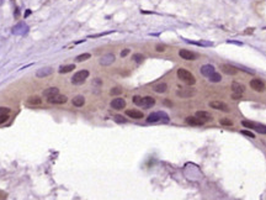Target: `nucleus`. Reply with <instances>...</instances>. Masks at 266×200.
<instances>
[{
	"label": "nucleus",
	"mask_w": 266,
	"mask_h": 200,
	"mask_svg": "<svg viewBox=\"0 0 266 200\" xmlns=\"http://www.w3.org/2000/svg\"><path fill=\"white\" fill-rule=\"evenodd\" d=\"M8 119H9V114H5V115H0V125H2V124H4V122H6V121H8Z\"/></svg>",
	"instance_id": "obj_36"
},
{
	"label": "nucleus",
	"mask_w": 266,
	"mask_h": 200,
	"mask_svg": "<svg viewBox=\"0 0 266 200\" xmlns=\"http://www.w3.org/2000/svg\"><path fill=\"white\" fill-rule=\"evenodd\" d=\"M121 93H122V88H120V86H115V88H112L110 90L111 95H120Z\"/></svg>",
	"instance_id": "obj_30"
},
{
	"label": "nucleus",
	"mask_w": 266,
	"mask_h": 200,
	"mask_svg": "<svg viewBox=\"0 0 266 200\" xmlns=\"http://www.w3.org/2000/svg\"><path fill=\"white\" fill-rule=\"evenodd\" d=\"M111 107L115 109V110H122L126 107V100L122 98H115L111 101Z\"/></svg>",
	"instance_id": "obj_10"
},
{
	"label": "nucleus",
	"mask_w": 266,
	"mask_h": 200,
	"mask_svg": "<svg viewBox=\"0 0 266 200\" xmlns=\"http://www.w3.org/2000/svg\"><path fill=\"white\" fill-rule=\"evenodd\" d=\"M210 107L214 109V110H219V111H223V113H229L231 109L228 106L224 101H221V100H212L210 103Z\"/></svg>",
	"instance_id": "obj_3"
},
{
	"label": "nucleus",
	"mask_w": 266,
	"mask_h": 200,
	"mask_svg": "<svg viewBox=\"0 0 266 200\" xmlns=\"http://www.w3.org/2000/svg\"><path fill=\"white\" fill-rule=\"evenodd\" d=\"M185 122L188 124V125H191V126H202V125L206 124L204 121H202L197 116H188V117L185 119Z\"/></svg>",
	"instance_id": "obj_13"
},
{
	"label": "nucleus",
	"mask_w": 266,
	"mask_h": 200,
	"mask_svg": "<svg viewBox=\"0 0 266 200\" xmlns=\"http://www.w3.org/2000/svg\"><path fill=\"white\" fill-rule=\"evenodd\" d=\"M208 79H210V82H212V83H218V82H221L222 80V76L219 74V73H212L210 77H208Z\"/></svg>",
	"instance_id": "obj_25"
},
{
	"label": "nucleus",
	"mask_w": 266,
	"mask_h": 200,
	"mask_svg": "<svg viewBox=\"0 0 266 200\" xmlns=\"http://www.w3.org/2000/svg\"><path fill=\"white\" fill-rule=\"evenodd\" d=\"M115 59L116 58L112 53H107V54H105V56H102L100 58V64L104 66V67H107V66H110V64H112L113 62H115Z\"/></svg>",
	"instance_id": "obj_11"
},
{
	"label": "nucleus",
	"mask_w": 266,
	"mask_h": 200,
	"mask_svg": "<svg viewBox=\"0 0 266 200\" xmlns=\"http://www.w3.org/2000/svg\"><path fill=\"white\" fill-rule=\"evenodd\" d=\"M113 120H115L117 124H126V122H127V119H126V117H123V116H121V115H116V116H113Z\"/></svg>",
	"instance_id": "obj_31"
},
{
	"label": "nucleus",
	"mask_w": 266,
	"mask_h": 200,
	"mask_svg": "<svg viewBox=\"0 0 266 200\" xmlns=\"http://www.w3.org/2000/svg\"><path fill=\"white\" fill-rule=\"evenodd\" d=\"M254 130H255L256 132H259V134L266 135V125H259V124H256L255 127H254Z\"/></svg>",
	"instance_id": "obj_26"
},
{
	"label": "nucleus",
	"mask_w": 266,
	"mask_h": 200,
	"mask_svg": "<svg viewBox=\"0 0 266 200\" xmlns=\"http://www.w3.org/2000/svg\"><path fill=\"white\" fill-rule=\"evenodd\" d=\"M221 70L223 72V73L228 74V76H235L238 73V68L237 67H234L232 64H227V63L221 66Z\"/></svg>",
	"instance_id": "obj_9"
},
{
	"label": "nucleus",
	"mask_w": 266,
	"mask_h": 200,
	"mask_svg": "<svg viewBox=\"0 0 266 200\" xmlns=\"http://www.w3.org/2000/svg\"><path fill=\"white\" fill-rule=\"evenodd\" d=\"M219 124H221L222 126H233V121L229 120V119H227V117L221 119V120H219Z\"/></svg>",
	"instance_id": "obj_28"
},
{
	"label": "nucleus",
	"mask_w": 266,
	"mask_h": 200,
	"mask_svg": "<svg viewBox=\"0 0 266 200\" xmlns=\"http://www.w3.org/2000/svg\"><path fill=\"white\" fill-rule=\"evenodd\" d=\"M154 104H155L154 98H151V97H142V105L141 106H144L145 109H148L150 106H153Z\"/></svg>",
	"instance_id": "obj_18"
},
{
	"label": "nucleus",
	"mask_w": 266,
	"mask_h": 200,
	"mask_svg": "<svg viewBox=\"0 0 266 200\" xmlns=\"http://www.w3.org/2000/svg\"><path fill=\"white\" fill-rule=\"evenodd\" d=\"M153 90H154L155 93H159V94L165 93L166 90H168V84H166V83H159V84H157V85L153 86Z\"/></svg>",
	"instance_id": "obj_22"
},
{
	"label": "nucleus",
	"mask_w": 266,
	"mask_h": 200,
	"mask_svg": "<svg viewBox=\"0 0 266 200\" xmlns=\"http://www.w3.org/2000/svg\"><path fill=\"white\" fill-rule=\"evenodd\" d=\"M195 94H196V90L192 89V88H182V89H179L178 92H176V95L180 97V98H184V99L191 98V97H194Z\"/></svg>",
	"instance_id": "obj_5"
},
{
	"label": "nucleus",
	"mask_w": 266,
	"mask_h": 200,
	"mask_svg": "<svg viewBox=\"0 0 266 200\" xmlns=\"http://www.w3.org/2000/svg\"><path fill=\"white\" fill-rule=\"evenodd\" d=\"M178 78L180 80H182L184 83H186L187 85H194L196 83V78L194 77V74L191 73V72L184 69V68H180L178 70Z\"/></svg>",
	"instance_id": "obj_1"
},
{
	"label": "nucleus",
	"mask_w": 266,
	"mask_h": 200,
	"mask_svg": "<svg viewBox=\"0 0 266 200\" xmlns=\"http://www.w3.org/2000/svg\"><path fill=\"white\" fill-rule=\"evenodd\" d=\"M241 125H243L244 127H248V129H254L256 124H254V122H251V121H246V120H244V121H241Z\"/></svg>",
	"instance_id": "obj_32"
},
{
	"label": "nucleus",
	"mask_w": 266,
	"mask_h": 200,
	"mask_svg": "<svg viewBox=\"0 0 266 200\" xmlns=\"http://www.w3.org/2000/svg\"><path fill=\"white\" fill-rule=\"evenodd\" d=\"M129 52H131V49H129V48H126V49H123V51H121V57L123 58V57H126V56H128V54H129Z\"/></svg>",
	"instance_id": "obj_37"
},
{
	"label": "nucleus",
	"mask_w": 266,
	"mask_h": 200,
	"mask_svg": "<svg viewBox=\"0 0 266 200\" xmlns=\"http://www.w3.org/2000/svg\"><path fill=\"white\" fill-rule=\"evenodd\" d=\"M9 113H10L9 107H4V106L0 107V115H5V114H9Z\"/></svg>",
	"instance_id": "obj_35"
},
{
	"label": "nucleus",
	"mask_w": 266,
	"mask_h": 200,
	"mask_svg": "<svg viewBox=\"0 0 266 200\" xmlns=\"http://www.w3.org/2000/svg\"><path fill=\"white\" fill-rule=\"evenodd\" d=\"M28 105H40L41 103H42V99L40 98V97H36V95H33V97H30L28 99H27V101H26Z\"/></svg>",
	"instance_id": "obj_23"
},
{
	"label": "nucleus",
	"mask_w": 266,
	"mask_h": 200,
	"mask_svg": "<svg viewBox=\"0 0 266 200\" xmlns=\"http://www.w3.org/2000/svg\"><path fill=\"white\" fill-rule=\"evenodd\" d=\"M126 115H127L128 117H131V119H136V120H139V119H143V117H144L143 113L139 111V110H136V109H131V110H127V111H126Z\"/></svg>",
	"instance_id": "obj_14"
},
{
	"label": "nucleus",
	"mask_w": 266,
	"mask_h": 200,
	"mask_svg": "<svg viewBox=\"0 0 266 200\" xmlns=\"http://www.w3.org/2000/svg\"><path fill=\"white\" fill-rule=\"evenodd\" d=\"M89 77V70L86 69H81V70H78L73 77H71V83L73 84H81L86 80V78Z\"/></svg>",
	"instance_id": "obj_2"
},
{
	"label": "nucleus",
	"mask_w": 266,
	"mask_h": 200,
	"mask_svg": "<svg viewBox=\"0 0 266 200\" xmlns=\"http://www.w3.org/2000/svg\"><path fill=\"white\" fill-rule=\"evenodd\" d=\"M160 120H164V121H169V117L166 114L164 113H153L150 114L148 117H147V121L148 122H158Z\"/></svg>",
	"instance_id": "obj_4"
},
{
	"label": "nucleus",
	"mask_w": 266,
	"mask_h": 200,
	"mask_svg": "<svg viewBox=\"0 0 266 200\" xmlns=\"http://www.w3.org/2000/svg\"><path fill=\"white\" fill-rule=\"evenodd\" d=\"M232 90L235 94H243L245 92V86L238 82H234V83H232Z\"/></svg>",
	"instance_id": "obj_20"
},
{
	"label": "nucleus",
	"mask_w": 266,
	"mask_h": 200,
	"mask_svg": "<svg viewBox=\"0 0 266 200\" xmlns=\"http://www.w3.org/2000/svg\"><path fill=\"white\" fill-rule=\"evenodd\" d=\"M195 116H197L198 119H201V120H202V121H204V122H207V121H211V120H212L211 114H210V113H207V111H203V110L197 111Z\"/></svg>",
	"instance_id": "obj_19"
},
{
	"label": "nucleus",
	"mask_w": 266,
	"mask_h": 200,
	"mask_svg": "<svg viewBox=\"0 0 266 200\" xmlns=\"http://www.w3.org/2000/svg\"><path fill=\"white\" fill-rule=\"evenodd\" d=\"M57 94H59V89L57 86H51V88H47L46 90H43V95L47 97V98H51V97H54Z\"/></svg>",
	"instance_id": "obj_17"
},
{
	"label": "nucleus",
	"mask_w": 266,
	"mask_h": 200,
	"mask_svg": "<svg viewBox=\"0 0 266 200\" xmlns=\"http://www.w3.org/2000/svg\"><path fill=\"white\" fill-rule=\"evenodd\" d=\"M133 61H135L136 63H141V62L144 61V56L141 53H136V54H133Z\"/></svg>",
	"instance_id": "obj_29"
},
{
	"label": "nucleus",
	"mask_w": 266,
	"mask_h": 200,
	"mask_svg": "<svg viewBox=\"0 0 266 200\" xmlns=\"http://www.w3.org/2000/svg\"><path fill=\"white\" fill-rule=\"evenodd\" d=\"M90 57H91L90 53H83V54H79V56L75 58V62H84V61L89 59Z\"/></svg>",
	"instance_id": "obj_27"
},
{
	"label": "nucleus",
	"mask_w": 266,
	"mask_h": 200,
	"mask_svg": "<svg viewBox=\"0 0 266 200\" xmlns=\"http://www.w3.org/2000/svg\"><path fill=\"white\" fill-rule=\"evenodd\" d=\"M155 51H158V52H164V51H165V46H163V45H158V46L155 47Z\"/></svg>",
	"instance_id": "obj_38"
},
{
	"label": "nucleus",
	"mask_w": 266,
	"mask_h": 200,
	"mask_svg": "<svg viewBox=\"0 0 266 200\" xmlns=\"http://www.w3.org/2000/svg\"><path fill=\"white\" fill-rule=\"evenodd\" d=\"M75 68V64H67V66H62L59 68V73L64 74V73H69V72H71L73 69Z\"/></svg>",
	"instance_id": "obj_24"
},
{
	"label": "nucleus",
	"mask_w": 266,
	"mask_h": 200,
	"mask_svg": "<svg viewBox=\"0 0 266 200\" xmlns=\"http://www.w3.org/2000/svg\"><path fill=\"white\" fill-rule=\"evenodd\" d=\"M241 134H243L244 136H248V137H250V138H255V135H254L253 132L248 131V130H243V131H241Z\"/></svg>",
	"instance_id": "obj_34"
},
{
	"label": "nucleus",
	"mask_w": 266,
	"mask_h": 200,
	"mask_svg": "<svg viewBox=\"0 0 266 200\" xmlns=\"http://www.w3.org/2000/svg\"><path fill=\"white\" fill-rule=\"evenodd\" d=\"M201 73L204 77H210L212 73H214V67L212 64H204L201 67Z\"/></svg>",
	"instance_id": "obj_15"
},
{
	"label": "nucleus",
	"mask_w": 266,
	"mask_h": 200,
	"mask_svg": "<svg viewBox=\"0 0 266 200\" xmlns=\"http://www.w3.org/2000/svg\"><path fill=\"white\" fill-rule=\"evenodd\" d=\"M232 98H233L234 100L240 99V98H241V94H235V93H233V94H232Z\"/></svg>",
	"instance_id": "obj_39"
},
{
	"label": "nucleus",
	"mask_w": 266,
	"mask_h": 200,
	"mask_svg": "<svg viewBox=\"0 0 266 200\" xmlns=\"http://www.w3.org/2000/svg\"><path fill=\"white\" fill-rule=\"evenodd\" d=\"M47 101L49 104H54V105H61V104H65L68 101V98L65 95H62V94H57L54 97H51L47 99Z\"/></svg>",
	"instance_id": "obj_6"
},
{
	"label": "nucleus",
	"mask_w": 266,
	"mask_h": 200,
	"mask_svg": "<svg viewBox=\"0 0 266 200\" xmlns=\"http://www.w3.org/2000/svg\"><path fill=\"white\" fill-rule=\"evenodd\" d=\"M26 31H27V26H26L24 22L17 24V25L14 26V29H12V32H14L15 35H22V33H25Z\"/></svg>",
	"instance_id": "obj_16"
},
{
	"label": "nucleus",
	"mask_w": 266,
	"mask_h": 200,
	"mask_svg": "<svg viewBox=\"0 0 266 200\" xmlns=\"http://www.w3.org/2000/svg\"><path fill=\"white\" fill-rule=\"evenodd\" d=\"M250 88H251L253 90H255V92H258V93H261V92H264V90H265L266 85H265V83H264L262 80H260V79H253V80L250 82Z\"/></svg>",
	"instance_id": "obj_8"
},
{
	"label": "nucleus",
	"mask_w": 266,
	"mask_h": 200,
	"mask_svg": "<svg viewBox=\"0 0 266 200\" xmlns=\"http://www.w3.org/2000/svg\"><path fill=\"white\" fill-rule=\"evenodd\" d=\"M133 103H135L136 105H138V106H141L142 105V97H139V95H136V97H133Z\"/></svg>",
	"instance_id": "obj_33"
},
{
	"label": "nucleus",
	"mask_w": 266,
	"mask_h": 200,
	"mask_svg": "<svg viewBox=\"0 0 266 200\" xmlns=\"http://www.w3.org/2000/svg\"><path fill=\"white\" fill-rule=\"evenodd\" d=\"M53 73V68L51 67H43V68H40L36 72V77L37 78H45L47 76H51Z\"/></svg>",
	"instance_id": "obj_12"
},
{
	"label": "nucleus",
	"mask_w": 266,
	"mask_h": 200,
	"mask_svg": "<svg viewBox=\"0 0 266 200\" xmlns=\"http://www.w3.org/2000/svg\"><path fill=\"white\" fill-rule=\"evenodd\" d=\"M71 103H73V105H74V106L80 107V106H83V105L85 104V98H84L83 95H77L75 98H73Z\"/></svg>",
	"instance_id": "obj_21"
},
{
	"label": "nucleus",
	"mask_w": 266,
	"mask_h": 200,
	"mask_svg": "<svg viewBox=\"0 0 266 200\" xmlns=\"http://www.w3.org/2000/svg\"><path fill=\"white\" fill-rule=\"evenodd\" d=\"M179 54H180V57L185 61H195L197 58V54L192 51H188V49H180Z\"/></svg>",
	"instance_id": "obj_7"
}]
</instances>
